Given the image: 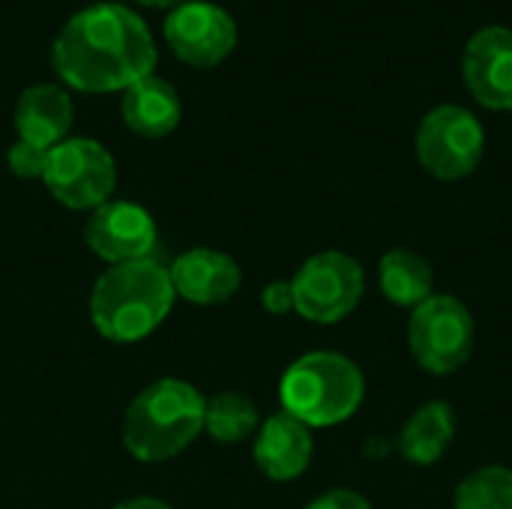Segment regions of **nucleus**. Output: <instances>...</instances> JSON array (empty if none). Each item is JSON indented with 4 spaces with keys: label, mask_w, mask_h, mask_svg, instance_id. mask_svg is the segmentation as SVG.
I'll return each instance as SVG.
<instances>
[{
    "label": "nucleus",
    "mask_w": 512,
    "mask_h": 509,
    "mask_svg": "<svg viewBox=\"0 0 512 509\" xmlns=\"http://www.w3.org/2000/svg\"><path fill=\"white\" fill-rule=\"evenodd\" d=\"M141 3H150V6H168V3H183V0H141Z\"/></svg>",
    "instance_id": "nucleus-24"
},
{
    "label": "nucleus",
    "mask_w": 512,
    "mask_h": 509,
    "mask_svg": "<svg viewBox=\"0 0 512 509\" xmlns=\"http://www.w3.org/2000/svg\"><path fill=\"white\" fill-rule=\"evenodd\" d=\"M294 312L312 324H339L363 300L366 273L363 264L345 252H318L300 264L291 279Z\"/></svg>",
    "instance_id": "nucleus-6"
},
{
    "label": "nucleus",
    "mask_w": 512,
    "mask_h": 509,
    "mask_svg": "<svg viewBox=\"0 0 512 509\" xmlns=\"http://www.w3.org/2000/svg\"><path fill=\"white\" fill-rule=\"evenodd\" d=\"M114 509H174L171 504L159 501V498H132V501H123Z\"/></svg>",
    "instance_id": "nucleus-23"
},
{
    "label": "nucleus",
    "mask_w": 512,
    "mask_h": 509,
    "mask_svg": "<svg viewBox=\"0 0 512 509\" xmlns=\"http://www.w3.org/2000/svg\"><path fill=\"white\" fill-rule=\"evenodd\" d=\"M414 150L432 177L450 183L477 171L486 150V132L468 108L438 105L420 120Z\"/></svg>",
    "instance_id": "nucleus-7"
},
{
    "label": "nucleus",
    "mask_w": 512,
    "mask_h": 509,
    "mask_svg": "<svg viewBox=\"0 0 512 509\" xmlns=\"http://www.w3.org/2000/svg\"><path fill=\"white\" fill-rule=\"evenodd\" d=\"M408 345L420 369L429 375L459 372L474 351V315L453 294H432L408 321Z\"/></svg>",
    "instance_id": "nucleus-5"
},
{
    "label": "nucleus",
    "mask_w": 512,
    "mask_h": 509,
    "mask_svg": "<svg viewBox=\"0 0 512 509\" xmlns=\"http://www.w3.org/2000/svg\"><path fill=\"white\" fill-rule=\"evenodd\" d=\"M204 405L207 399L180 378L153 381L126 408V450L147 465L180 456L204 432Z\"/></svg>",
    "instance_id": "nucleus-3"
},
{
    "label": "nucleus",
    "mask_w": 512,
    "mask_h": 509,
    "mask_svg": "<svg viewBox=\"0 0 512 509\" xmlns=\"http://www.w3.org/2000/svg\"><path fill=\"white\" fill-rule=\"evenodd\" d=\"M456 509H512V471L504 465H486L471 471L453 495Z\"/></svg>",
    "instance_id": "nucleus-19"
},
{
    "label": "nucleus",
    "mask_w": 512,
    "mask_h": 509,
    "mask_svg": "<svg viewBox=\"0 0 512 509\" xmlns=\"http://www.w3.org/2000/svg\"><path fill=\"white\" fill-rule=\"evenodd\" d=\"M366 396L360 366L336 351H312L297 357L279 384L282 411L309 429H327L351 420Z\"/></svg>",
    "instance_id": "nucleus-4"
},
{
    "label": "nucleus",
    "mask_w": 512,
    "mask_h": 509,
    "mask_svg": "<svg viewBox=\"0 0 512 509\" xmlns=\"http://www.w3.org/2000/svg\"><path fill=\"white\" fill-rule=\"evenodd\" d=\"M45 162H48V150L39 147V144H30L24 138H18L12 147H9V168L18 174V177H42L45 174Z\"/></svg>",
    "instance_id": "nucleus-20"
},
{
    "label": "nucleus",
    "mask_w": 512,
    "mask_h": 509,
    "mask_svg": "<svg viewBox=\"0 0 512 509\" xmlns=\"http://www.w3.org/2000/svg\"><path fill=\"white\" fill-rule=\"evenodd\" d=\"M84 243L96 258L108 261L111 267L144 261L156 246V222L150 210L135 201H105L87 219Z\"/></svg>",
    "instance_id": "nucleus-9"
},
{
    "label": "nucleus",
    "mask_w": 512,
    "mask_h": 509,
    "mask_svg": "<svg viewBox=\"0 0 512 509\" xmlns=\"http://www.w3.org/2000/svg\"><path fill=\"white\" fill-rule=\"evenodd\" d=\"M306 509H372V504L351 489H330L324 495H318Z\"/></svg>",
    "instance_id": "nucleus-21"
},
{
    "label": "nucleus",
    "mask_w": 512,
    "mask_h": 509,
    "mask_svg": "<svg viewBox=\"0 0 512 509\" xmlns=\"http://www.w3.org/2000/svg\"><path fill=\"white\" fill-rule=\"evenodd\" d=\"M261 429L258 408L243 393H216L204 405V432L219 444H240Z\"/></svg>",
    "instance_id": "nucleus-18"
},
{
    "label": "nucleus",
    "mask_w": 512,
    "mask_h": 509,
    "mask_svg": "<svg viewBox=\"0 0 512 509\" xmlns=\"http://www.w3.org/2000/svg\"><path fill=\"white\" fill-rule=\"evenodd\" d=\"M48 192L72 210H96L111 201L117 186L114 156L93 138H63L48 150Z\"/></svg>",
    "instance_id": "nucleus-8"
},
{
    "label": "nucleus",
    "mask_w": 512,
    "mask_h": 509,
    "mask_svg": "<svg viewBox=\"0 0 512 509\" xmlns=\"http://www.w3.org/2000/svg\"><path fill=\"white\" fill-rule=\"evenodd\" d=\"M51 57L66 84L87 93L126 90L156 66V42L144 18L123 3H90L57 33Z\"/></svg>",
    "instance_id": "nucleus-1"
},
{
    "label": "nucleus",
    "mask_w": 512,
    "mask_h": 509,
    "mask_svg": "<svg viewBox=\"0 0 512 509\" xmlns=\"http://www.w3.org/2000/svg\"><path fill=\"white\" fill-rule=\"evenodd\" d=\"M261 303L270 315H288L294 312V291L291 282H270L261 294Z\"/></svg>",
    "instance_id": "nucleus-22"
},
{
    "label": "nucleus",
    "mask_w": 512,
    "mask_h": 509,
    "mask_svg": "<svg viewBox=\"0 0 512 509\" xmlns=\"http://www.w3.org/2000/svg\"><path fill=\"white\" fill-rule=\"evenodd\" d=\"M465 87L492 111H512V30L483 27L465 45Z\"/></svg>",
    "instance_id": "nucleus-11"
},
{
    "label": "nucleus",
    "mask_w": 512,
    "mask_h": 509,
    "mask_svg": "<svg viewBox=\"0 0 512 509\" xmlns=\"http://www.w3.org/2000/svg\"><path fill=\"white\" fill-rule=\"evenodd\" d=\"M378 285L393 306L417 309L423 300L432 297L435 273L423 255L411 249H390L378 261Z\"/></svg>",
    "instance_id": "nucleus-17"
},
{
    "label": "nucleus",
    "mask_w": 512,
    "mask_h": 509,
    "mask_svg": "<svg viewBox=\"0 0 512 509\" xmlns=\"http://www.w3.org/2000/svg\"><path fill=\"white\" fill-rule=\"evenodd\" d=\"M72 117H75L72 99L57 84H30L27 90H21L15 102L18 135L45 150H51L69 135Z\"/></svg>",
    "instance_id": "nucleus-14"
},
{
    "label": "nucleus",
    "mask_w": 512,
    "mask_h": 509,
    "mask_svg": "<svg viewBox=\"0 0 512 509\" xmlns=\"http://www.w3.org/2000/svg\"><path fill=\"white\" fill-rule=\"evenodd\" d=\"M312 453H315V441L309 426H303L285 411L267 417L255 432L252 459L258 471L273 483H291L303 477L312 462Z\"/></svg>",
    "instance_id": "nucleus-13"
},
{
    "label": "nucleus",
    "mask_w": 512,
    "mask_h": 509,
    "mask_svg": "<svg viewBox=\"0 0 512 509\" xmlns=\"http://www.w3.org/2000/svg\"><path fill=\"white\" fill-rule=\"evenodd\" d=\"M174 300L171 276L156 261L114 264L90 291V321L102 339L132 345L147 339L168 318Z\"/></svg>",
    "instance_id": "nucleus-2"
},
{
    "label": "nucleus",
    "mask_w": 512,
    "mask_h": 509,
    "mask_svg": "<svg viewBox=\"0 0 512 509\" xmlns=\"http://www.w3.org/2000/svg\"><path fill=\"white\" fill-rule=\"evenodd\" d=\"M123 120L144 138H162L180 123V96L159 75H144L123 93Z\"/></svg>",
    "instance_id": "nucleus-15"
},
{
    "label": "nucleus",
    "mask_w": 512,
    "mask_h": 509,
    "mask_svg": "<svg viewBox=\"0 0 512 509\" xmlns=\"http://www.w3.org/2000/svg\"><path fill=\"white\" fill-rule=\"evenodd\" d=\"M165 39L186 63L213 66L234 48L237 24L210 0H183L165 18Z\"/></svg>",
    "instance_id": "nucleus-10"
},
{
    "label": "nucleus",
    "mask_w": 512,
    "mask_h": 509,
    "mask_svg": "<svg viewBox=\"0 0 512 509\" xmlns=\"http://www.w3.org/2000/svg\"><path fill=\"white\" fill-rule=\"evenodd\" d=\"M453 435H456L453 408L447 402H426L402 426L396 438V450L405 462L429 468L447 453V447L453 444Z\"/></svg>",
    "instance_id": "nucleus-16"
},
{
    "label": "nucleus",
    "mask_w": 512,
    "mask_h": 509,
    "mask_svg": "<svg viewBox=\"0 0 512 509\" xmlns=\"http://www.w3.org/2000/svg\"><path fill=\"white\" fill-rule=\"evenodd\" d=\"M168 276H171L174 294L195 306H219L231 300L243 285L240 264L219 249L183 252L168 267Z\"/></svg>",
    "instance_id": "nucleus-12"
}]
</instances>
